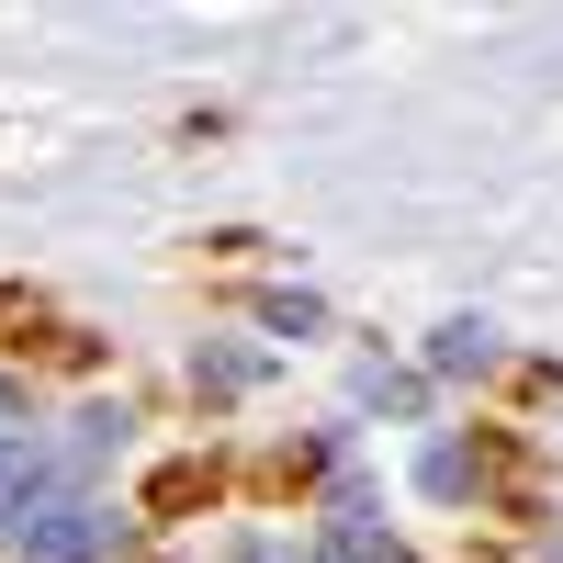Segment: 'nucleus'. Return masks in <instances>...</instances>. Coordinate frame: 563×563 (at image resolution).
<instances>
[{
	"label": "nucleus",
	"mask_w": 563,
	"mask_h": 563,
	"mask_svg": "<svg viewBox=\"0 0 563 563\" xmlns=\"http://www.w3.org/2000/svg\"><path fill=\"white\" fill-rule=\"evenodd\" d=\"M113 552H124V519L102 496H45L12 530V563H113Z\"/></svg>",
	"instance_id": "obj_1"
},
{
	"label": "nucleus",
	"mask_w": 563,
	"mask_h": 563,
	"mask_svg": "<svg viewBox=\"0 0 563 563\" xmlns=\"http://www.w3.org/2000/svg\"><path fill=\"white\" fill-rule=\"evenodd\" d=\"M135 451V406L124 395H90L68 429H57V474H68V496H90L102 485V462H124Z\"/></svg>",
	"instance_id": "obj_2"
},
{
	"label": "nucleus",
	"mask_w": 563,
	"mask_h": 563,
	"mask_svg": "<svg viewBox=\"0 0 563 563\" xmlns=\"http://www.w3.org/2000/svg\"><path fill=\"white\" fill-rule=\"evenodd\" d=\"M406 485L429 496V507H474V496L496 485V462L462 440V429H429V440H417V462H406Z\"/></svg>",
	"instance_id": "obj_3"
},
{
	"label": "nucleus",
	"mask_w": 563,
	"mask_h": 563,
	"mask_svg": "<svg viewBox=\"0 0 563 563\" xmlns=\"http://www.w3.org/2000/svg\"><path fill=\"white\" fill-rule=\"evenodd\" d=\"M496 361H507V327H496V316H440L429 350H417V372H429V384H485Z\"/></svg>",
	"instance_id": "obj_4"
},
{
	"label": "nucleus",
	"mask_w": 563,
	"mask_h": 563,
	"mask_svg": "<svg viewBox=\"0 0 563 563\" xmlns=\"http://www.w3.org/2000/svg\"><path fill=\"white\" fill-rule=\"evenodd\" d=\"M271 372H282L271 339H203V350H192V395H203V406H249Z\"/></svg>",
	"instance_id": "obj_5"
},
{
	"label": "nucleus",
	"mask_w": 563,
	"mask_h": 563,
	"mask_svg": "<svg viewBox=\"0 0 563 563\" xmlns=\"http://www.w3.org/2000/svg\"><path fill=\"white\" fill-rule=\"evenodd\" d=\"M429 372H406V361H384V350H361L350 361V417H429Z\"/></svg>",
	"instance_id": "obj_6"
},
{
	"label": "nucleus",
	"mask_w": 563,
	"mask_h": 563,
	"mask_svg": "<svg viewBox=\"0 0 563 563\" xmlns=\"http://www.w3.org/2000/svg\"><path fill=\"white\" fill-rule=\"evenodd\" d=\"M249 316H260V339H271V350H282V339H294V350H305V339H327V305L305 294V282H271Z\"/></svg>",
	"instance_id": "obj_7"
},
{
	"label": "nucleus",
	"mask_w": 563,
	"mask_h": 563,
	"mask_svg": "<svg viewBox=\"0 0 563 563\" xmlns=\"http://www.w3.org/2000/svg\"><path fill=\"white\" fill-rule=\"evenodd\" d=\"M305 563H316V552H305Z\"/></svg>",
	"instance_id": "obj_8"
}]
</instances>
